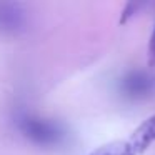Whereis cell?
<instances>
[{"label": "cell", "instance_id": "5", "mask_svg": "<svg viewBox=\"0 0 155 155\" xmlns=\"http://www.w3.org/2000/svg\"><path fill=\"white\" fill-rule=\"evenodd\" d=\"M88 155H135L127 140H114L105 145H100Z\"/></svg>", "mask_w": 155, "mask_h": 155}, {"label": "cell", "instance_id": "7", "mask_svg": "<svg viewBox=\"0 0 155 155\" xmlns=\"http://www.w3.org/2000/svg\"><path fill=\"white\" fill-rule=\"evenodd\" d=\"M147 4H142V2H130V4H127L125 5V8H124V14H122V24H125L127 20H130L132 17H134L135 14H138V10L140 8H143Z\"/></svg>", "mask_w": 155, "mask_h": 155}, {"label": "cell", "instance_id": "2", "mask_svg": "<svg viewBox=\"0 0 155 155\" xmlns=\"http://www.w3.org/2000/svg\"><path fill=\"white\" fill-rule=\"evenodd\" d=\"M120 92L134 100L150 97L155 92V77L148 72L132 70L120 80Z\"/></svg>", "mask_w": 155, "mask_h": 155}, {"label": "cell", "instance_id": "3", "mask_svg": "<svg viewBox=\"0 0 155 155\" xmlns=\"http://www.w3.org/2000/svg\"><path fill=\"white\" fill-rule=\"evenodd\" d=\"M27 27V14L24 5L17 2H0V32L17 35Z\"/></svg>", "mask_w": 155, "mask_h": 155}, {"label": "cell", "instance_id": "4", "mask_svg": "<svg viewBox=\"0 0 155 155\" xmlns=\"http://www.w3.org/2000/svg\"><path fill=\"white\" fill-rule=\"evenodd\" d=\"M127 142L135 155H143L155 142V114L150 115L148 118H145L132 132L130 138H127Z\"/></svg>", "mask_w": 155, "mask_h": 155}, {"label": "cell", "instance_id": "1", "mask_svg": "<svg viewBox=\"0 0 155 155\" xmlns=\"http://www.w3.org/2000/svg\"><path fill=\"white\" fill-rule=\"evenodd\" d=\"M15 127L22 137L42 148L60 147L67 138V132L58 122L32 112H18L15 115Z\"/></svg>", "mask_w": 155, "mask_h": 155}, {"label": "cell", "instance_id": "6", "mask_svg": "<svg viewBox=\"0 0 155 155\" xmlns=\"http://www.w3.org/2000/svg\"><path fill=\"white\" fill-rule=\"evenodd\" d=\"M147 65L148 68H155V20L152 27L150 37H148V45H147Z\"/></svg>", "mask_w": 155, "mask_h": 155}]
</instances>
